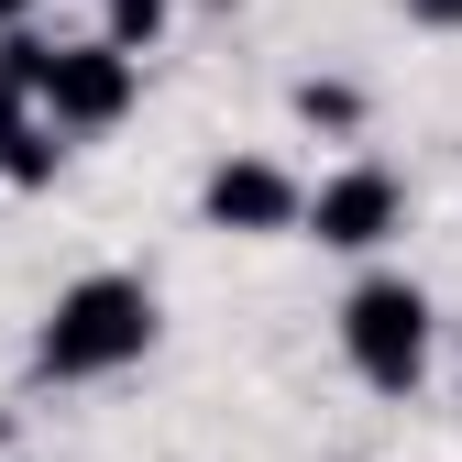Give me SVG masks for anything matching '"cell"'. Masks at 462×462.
Listing matches in <instances>:
<instances>
[{
	"label": "cell",
	"mask_w": 462,
	"mask_h": 462,
	"mask_svg": "<svg viewBox=\"0 0 462 462\" xmlns=\"http://www.w3.org/2000/svg\"><path fill=\"white\" fill-rule=\"evenodd\" d=\"M33 12H44V0H0V33H23V23H33Z\"/></svg>",
	"instance_id": "obj_11"
},
{
	"label": "cell",
	"mask_w": 462,
	"mask_h": 462,
	"mask_svg": "<svg viewBox=\"0 0 462 462\" xmlns=\"http://www.w3.org/2000/svg\"><path fill=\"white\" fill-rule=\"evenodd\" d=\"M154 330H165V298H154L143 275L99 264V275H78V286H55V309L33 319V374H44V385L122 374V364L154 353Z\"/></svg>",
	"instance_id": "obj_1"
},
{
	"label": "cell",
	"mask_w": 462,
	"mask_h": 462,
	"mask_svg": "<svg viewBox=\"0 0 462 462\" xmlns=\"http://www.w3.org/2000/svg\"><path fill=\"white\" fill-rule=\"evenodd\" d=\"M298 177H286L275 154H220L199 177V220L209 231H243V243H275V231H298Z\"/></svg>",
	"instance_id": "obj_5"
},
{
	"label": "cell",
	"mask_w": 462,
	"mask_h": 462,
	"mask_svg": "<svg viewBox=\"0 0 462 462\" xmlns=\"http://www.w3.org/2000/svg\"><path fill=\"white\" fill-rule=\"evenodd\" d=\"M165 23H177V0H99V44H122L133 67L165 44Z\"/></svg>",
	"instance_id": "obj_7"
},
{
	"label": "cell",
	"mask_w": 462,
	"mask_h": 462,
	"mask_svg": "<svg viewBox=\"0 0 462 462\" xmlns=\"http://www.w3.org/2000/svg\"><path fill=\"white\" fill-rule=\"evenodd\" d=\"M286 110H298L309 133H364V88H353V78H298Z\"/></svg>",
	"instance_id": "obj_8"
},
{
	"label": "cell",
	"mask_w": 462,
	"mask_h": 462,
	"mask_svg": "<svg viewBox=\"0 0 462 462\" xmlns=\"http://www.w3.org/2000/svg\"><path fill=\"white\" fill-rule=\"evenodd\" d=\"M408 23L419 33H462V0H408Z\"/></svg>",
	"instance_id": "obj_10"
},
{
	"label": "cell",
	"mask_w": 462,
	"mask_h": 462,
	"mask_svg": "<svg viewBox=\"0 0 462 462\" xmlns=\"http://www.w3.org/2000/svg\"><path fill=\"white\" fill-rule=\"evenodd\" d=\"M430 353H440L430 286L419 275H353V298H341V364H353L374 396H419Z\"/></svg>",
	"instance_id": "obj_2"
},
{
	"label": "cell",
	"mask_w": 462,
	"mask_h": 462,
	"mask_svg": "<svg viewBox=\"0 0 462 462\" xmlns=\"http://www.w3.org/2000/svg\"><path fill=\"white\" fill-rule=\"evenodd\" d=\"M67 177V143H55L44 122H12L0 133V188H55Z\"/></svg>",
	"instance_id": "obj_6"
},
{
	"label": "cell",
	"mask_w": 462,
	"mask_h": 462,
	"mask_svg": "<svg viewBox=\"0 0 462 462\" xmlns=\"http://www.w3.org/2000/svg\"><path fill=\"white\" fill-rule=\"evenodd\" d=\"M133 99H143V67L122 44H55L44 55V78H33V122L44 133H110V122H133Z\"/></svg>",
	"instance_id": "obj_4"
},
{
	"label": "cell",
	"mask_w": 462,
	"mask_h": 462,
	"mask_svg": "<svg viewBox=\"0 0 462 462\" xmlns=\"http://www.w3.org/2000/svg\"><path fill=\"white\" fill-rule=\"evenodd\" d=\"M12 122H33V88L12 78V55H0V133H12Z\"/></svg>",
	"instance_id": "obj_9"
},
{
	"label": "cell",
	"mask_w": 462,
	"mask_h": 462,
	"mask_svg": "<svg viewBox=\"0 0 462 462\" xmlns=\"http://www.w3.org/2000/svg\"><path fill=\"white\" fill-rule=\"evenodd\" d=\"M298 231H309L319 254H385L396 231H408V177H396V165H374V154L330 165V177L298 199Z\"/></svg>",
	"instance_id": "obj_3"
}]
</instances>
